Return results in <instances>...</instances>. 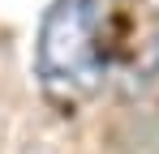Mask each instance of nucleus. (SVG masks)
I'll return each instance as SVG.
<instances>
[{"label":"nucleus","instance_id":"obj_1","mask_svg":"<svg viewBox=\"0 0 159 154\" xmlns=\"http://www.w3.org/2000/svg\"><path fill=\"white\" fill-rule=\"evenodd\" d=\"M99 4L56 0L39 22V73L56 90H78L99 77Z\"/></svg>","mask_w":159,"mask_h":154},{"label":"nucleus","instance_id":"obj_2","mask_svg":"<svg viewBox=\"0 0 159 154\" xmlns=\"http://www.w3.org/2000/svg\"><path fill=\"white\" fill-rule=\"evenodd\" d=\"M133 69H138V77H142V81L159 77V34L151 39V43H146V51H142V56L133 60Z\"/></svg>","mask_w":159,"mask_h":154},{"label":"nucleus","instance_id":"obj_3","mask_svg":"<svg viewBox=\"0 0 159 154\" xmlns=\"http://www.w3.org/2000/svg\"><path fill=\"white\" fill-rule=\"evenodd\" d=\"M151 4H155V9H159V0H151Z\"/></svg>","mask_w":159,"mask_h":154}]
</instances>
